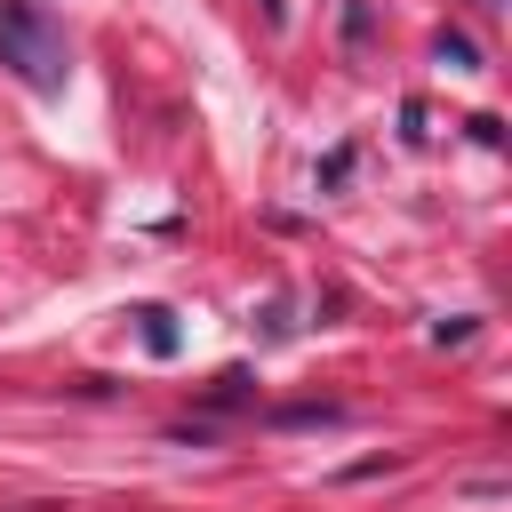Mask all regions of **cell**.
Segmentation results:
<instances>
[{
	"label": "cell",
	"instance_id": "obj_2",
	"mask_svg": "<svg viewBox=\"0 0 512 512\" xmlns=\"http://www.w3.org/2000/svg\"><path fill=\"white\" fill-rule=\"evenodd\" d=\"M136 320H144V344H152V352H176V320H168V304H144Z\"/></svg>",
	"mask_w": 512,
	"mask_h": 512
},
{
	"label": "cell",
	"instance_id": "obj_1",
	"mask_svg": "<svg viewBox=\"0 0 512 512\" xmlns=\"http://www.w3.org/2000/svg\"><path fill=\"white\" fill-rule=\"evenodd\" d=\"M0 64H8L24 88L56 96V88L72 80V48H64V24H56L40 0H0Z\"/></svg>",
	"mask_w": 512,
	"mask_h": 512
}]
</instances>
